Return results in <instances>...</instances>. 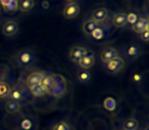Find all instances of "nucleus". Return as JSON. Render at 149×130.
<instances>
[{
    "instance_id": "nucleus-1",
    "label": "nucleus",
    "mask_w": 149,
    "mask_h": 130,
    "mask_svg": "<svg viewBox=\"0 0 149 130\" xmlns=\"http://www.w3.org/2000/svg\"><path fill=\"white\" fill-rule=\"evenodd\" d=\"M52 78V87L50 94L52 97L56 99H61L66 94V80L62 75L60 74H51Z\"/></svg>"
},
{
    "instance_id": "nucleus-2",
    "label": "nucleus",
    "mask_w": 149,
    "mask_h": 130,
    "mask_svg": "<svg viewBox=\"0 0 149 130\" xmlns=\"http://www.w3.org/2000/svg\"><path fill=\"white\" fill-rule=\"evenodd\" d=\"M17 64L22 67H29L36 62V57L34 53L29 49H24L17 54Z\"/></svg>"
},
{
    "instance_id": "nucleus-3",
    "label": "nucleus",
    "mask_w": 149,
    "mask_h": 130,
    "mask_svg": "<svg viewBox=\"0 0 149 130\" xmlns=\"http://www.w3.org/2000/svg\"><path fill=\"white\" fill-rule=\"evenodd\" d=\"M124 67H125V61L120 57H118L116 59L111 60L110 62H108V63H106V69H107L108 72L112 73V74L120 72L124 69Z\"/></svg>"
},
{
    "instance_id": "nucleus-4",
    "label": "nucleus",
    "mask_w": 149,
    "mask_h": 130,
    "mask_svg": "<svg viewBox=\"0 0 149 130\" xmlns=\"http://www.w3.org/2000/svg\"><path fill=\"white\" fill-rule=\"evenodd\" d=\"M77 63L79 64L82 69L87 70V69L91 68L94 65V63H95V57H94L93 52L90 51V50H87V53H86Z\"/></svg>"
},
{
    "instance_id": "nucleus-5",
    "label": "nucleus",
    "mask_w": 149,
    "mask_h": 130,
    "mask_svg": "<svg viewBox=\"0 0 149 130\" xmlns=\"http://www.w3.org/2000/svg\"><path fill=\"white\" fill-rule=\"evenodd\" d=\"M108 17V11L105 7H97V8L94 9V11L91 14L92 21H94L97 23H103L104 21L107 19Z\"/></svg>"
},
{
    "instance_id": "nucleus-6",
    "label": "nucleus",
    "mask_w": 149,
    "mask_h": 130,
    "mask_svg": "<svg viewBox=\"0 0 149 130\" xmlns=\"http://www.w3.org/2000/svg\"><path fill=\"white\" fill-rule=\"evenodd\" d=\"M80 13V5L77 2H70L63 9V17L65 19H74Z\"/></svg>"
},
{
    "instance_id": "nucleus-7",
    "label": "nucleus",
    "mask_w": 149,
    "mask_h": 130,
    "mask_svg": "<svg viewBox=\"0 0 149 130\" xmlns=\"http://www.w3.org/2000/svg\"><path fill=\"white\" fill-rule=\"evenodd\" d=\"M19 32V23L15 21H7L2 25V34L7 37L15 36Z\"/></svg>"
},
{
    "instance_id": "nucleus-8",
    "label": "nucleus",
    "mask_w": 149,
    "mask_h": 130,
    "mask_svg": "<svg viewBox=\"0 0 149 130\" xmlns=\"http://www.w3.org/2000/svg\"><path fill=\"white\" fill-rule=\"evenodd\" d=\"M118 57V51L113 47H106L101 52V55H100L101 61L104 62V63H108V62H110L111 60L116 59Z\"/></svg>"
},
{
    "instance_id": "nucleus-9",
    "label": "nucleus",
    "mask_w": 149,
    "mask_h": 130,
    "mask_svg": "<svg viewBox=\"0 0 149 130\" xmlns=\"http://www.w3.org/2000/svg\"><path fill=\"white\" fill-rule=\"evenodd\" d=\"M87 48L83 47V46H74L70 51V59L74 63H77L87 53Z\"/></svg>"
},
{
    "instance_id": "nucleus-10",
    "label": "nucleus",
    "mask_w": 149,
    "mask_h": 130,
    "mask_svg": "<svg viewBox=\"0 0 149 130\" xmlns=\"http://www.w3.org/2000/svg\"><path fill=\"white\" fill-rule=\"evenodd\" d=\"M148 19H145V17H139V19H137V21L134 23V25H132V30L134 33L136 34H139V35H141V34L143 33V32L147 31L148 30Z\"/></svg>"
},
{
    "instance_id": "nucleus-11",
    "label": "nucleus",
    "mask_w": 149,
    "mask_h": 130,
    "mask_svg": "<svg viewBox=\"0 0 149 130\" xmlns=\"http://www.w3.org/2000/svg\"><path fill=\"white\" fill-rule=\"evenodd\" d=\"M44 74H45V73L42 72V71H34V72L30 73L29 76L27 77V80H26L29 89L32 87H35V85H40L41 79H42V77L44 76Z\"/></svg>"
},
{
    "instance_id": "nucleus-12",
    "label": "nucleus",
    "mask_w": 149,
    "mask_h": 130,
    "mask_svg": "<svg viewBox=\"0 0 149 130\" xmlns=\"http://www.w3.org/2000/svg\"><path fill=\"white\" fill-rule=\"evenodd\" d=\"M99 25H100L99 23H95V21H92V19H88V21H86L85 23H83V25H82V31H83L84 35L90 36Z\"/></svg>"
},
{
    "instance_id": "nucleus-13",
    "label": "nucleus",
    "mask_w": 149,
    "mask_h": 130,
    "mask_svg": "<svg viewBox=\"0 0 149 130\" xmlns=\"http://www.w3.org/2000/svg\"><path fill=\"white\" fill-rule=\"evenodd\" d=\"M128 21H127V13L118 12L113 15L112 19V25L116 28H124L127 25Z\"/></svg>"
},
{
    "instance_id": "nucleus-14",
    "label": "nucleus",
    "mask_w": 149,
    "mask_h": 130,
    "mask_svg": "<svg viewBox=\"0 0 149 130\" xmlns=\"http://www.w3.org/2000/svg\"><path fill=\"white\" fill-rule=\"evenodd\" d=\"M35 6V0H19V10L22 12H29Z\"/></svg>"
},
{
    "instance_id": "nucleus-15",
    "label": "nucleus",
    "mask_w": 149,
    "mask_h": 130,
    "mask_svg": "<svg viewBox=\"0 0 149 130\" xmlns=\"http://www.w3.org/2000/svg\"><path fill=\"white\" fill-rule=\"evenodd\" d=\"M5 110L9 114H15L21 110V104L15 101H13V100H9L5 104Z\"/></svg>"
},
{
    "instance_id": "nucleus-16",
    "label": "nucleus",
    "mask_w": 149,
    "mask_h": 130,
    "mask_svg": "<svg viewBox=\"0 0 149 130\" xmlns=\"http://www.w3.org/2000/svg\"><path fill=\"white\" fill-rule=\"evenodd\" d=\"M9 97H10V100L17 102V103H21V102L25 101V95H24L23 91L17 89V87L11 89V91H10V94H9Z\"/></svg>"
},
{
    "instance_id": "nucleus-17",
    "label": "nucleus",
    "mask_w": 149,
    "mask_h": 130,
    "mask_svg": "<svg viewBox=\"0 0 149 130\" xmlns=\"http://www.w3.org/2000/svg\"><path fill=\"white\" fill-rule=\"evenodd\" d=\"M139 127V122L134 118H129L123 124L124 130H137Z\"/></svg>"
},
{
    "instance_id": "nucleus-18",
    "label": "nucleus",
    "mask_w": 149,
    "mask_h": 130,
    "mask_svg": "<svg viewBox=\"0 0 149 130\" xmlns=\"http://www.w3.org/2000/svg\"><path fill=\"white\" fill-rule=\"evenodd\" d=\"M11 91V87L5 81H0V99L9 97Z\"/></svg>"
},
{
    "instance_id": "nucleus-19",
    "label": "nucleus",
    "mask_w": 149,
    "mask_h": 130,
    "mask_svg": "<svg viewBox=\"0 0 149 130\" xmlns=\"http://www.w3.org/2000/svg\"><path fill=\"white\" fill-rule=\"evenodd\" d=\"M40 85L45 89V91H47V94H50L51 91V87H52V78H51V74H44V76L42 77L41 83Z\"/></svg>"
},
{
    "instance_id": "nucleus-20",
    "label": "nucleus",
    "mask_w": 149,
    "mask_h": 130,
    "mask_svg": "<svg viewBox=\"0 0 149 130\" xmlns=\"http://www.w3.org/2000/svg\"><path fill=\"white\" fill-rule=\"evenodd\" d=\"M127 55L130 59H136L140 55V48L137 45H131L127 49Z\"/></svg>"
},
{
    "instance_id": "nucleus-21",
    "label": "nucleus",
    "mask_w": 149,
    "mask_h": 130,
    "mask_svg": "<svg viewBox=\"0 0 149 130\" xmlns=\"http://www.w3.org/2000/svg\"><path fill=\"white\" fill-rule=\"evenodd\" d=\"M30 91H31L32 95L38 98L43 97V96H45L46 94H47V91H45V89H44L41 85H35V87H30Z\"/></svg>"
},
{
    "instance_id": "nucleus-22",
    "label": "nucleus",
    "mask_w": 149,
    "mask_h": 130,
    "mask_svg": "<svg viewBox=\"0 0 149 130\" xmlns=\"http://www.w3.org/2000/svg\"><path fill=\"white\" fill-rule=\"evenodd\" d=\"M78 79H79V81H81L83 83H88L91 79V73L88 70L82 69V70L78 71Z\"/></svg>"
},
{
    "instance_id": "nucleus-23",
    "label": "nucleus",
    "mask_w": 149,
    "mask_h": 130,
    "mask_svg": "<svg viewBox=\"0 0 149 130\" xmlns=\"http://www.w3.org/2000/svg\"><path fill=\"white\" fill-rule=\"evenodd\" d=\"M33 122L34 121L31 119V118L26 117V118H24V119L22 120L19 127H21L22 130H32V129H33V127H34Z\"/></svg>"
},
{
    "instance_id": "nucleus-24",
    "label": "nucleus",
    "mask_w": 149,
    "mask_h": 130,
    "mask_svg": "<svg viewBox=\"0 0 149 130\" xmlns=\"http://www.w3.org/2000/svg\"><path fill=\"white\" fill-rule=\"evenodd\" d=\"M105 34H106L105 29L99 25L90 36H91L94 40H102L104 38V36H105Z\"/></svg>"
},
{
    "instance_id": "nucleus-25",
    "label": "nucleus",
    "mask_w": 149,
    "mask_h": 130,
    "mask_svg": "<svg viewBox=\"0 0 149 130\" xmlns=\"http://www.w3.org/2000/svg\"><path fill=\"white\" fill-rule=\"evenodd\" d=\"M4 10L8 13H15L17 10H19V0H11L10 3L6 6L3 7Z\"/></svg>"
},
{
    "instance_id": "nucleus-26",
    "label": "nucleus",
    "mask_w": 149,
    "mask_h": 130,
    "mask_svg": "<svg viewBox=\"0 0 149 130\" xmlns=\"http://www.w3.org/2000/svg\"><path fill=\"white\" fill-rule=\"evenodd\" d=\"M103 106L108 111H114L116 108V102L113 98H106L103 102Z\"/></svg>"
},
{
    "instance_id": "nucleus-27",
    "label": "nucleus",
    "mask_w": 149,
    "mask_h": 130,
    "mask_svg": "<svg viewBox=\"0 0 149 130\" xmlns=\"http://www.w3.org/2000/svg\"><path fill=\"white\" fill-rule=\"evenodd\" d=\"M52 130H70V125L68 124V122L65 121H60L58 123H56L53 126V129Z\"/></svg>"
},
{
    "instance_id": "nucleus-28",
    "label": "nucleus",
    "mask_w": 149,
    "mask_h": 130,
    "mask_svg": "<svg viewBox=\"0 0 149 130\" xmlns=\"http://www.w3.org/2000/svg\"><path fill=\"white\" fill-rule=\"evenodd\" d=\"M138 19L139 15L136 12H130L127 14V21H128V23H131V25H134Z\"/></svg>"
},
{
    "instance_id": "nucleus-29",
    "label": "nucleus",
    "mask_w": 149,
    "mask_h": 130,
    "mask_svg": "<svg viewBox=\"0 0 149 130\" xmlns=\"http://www.w3.org/2000/svg\"><path fill=\"white\" fill-rule=\"evenodd\" d=\"M140 38H141V40H142L143 42L147 43V42H148V40H149V30L143 32V33L140 35Z\"/></svg>"
},
{
    "instance_id": "nucleus-30",
    "label": "nucleus",
    "mask_w": 149,
    "mask_h": 130,
    "mask_svg": "<svg viewBox=\"0 0 149 130\" xmlns=\"http://www.w3.org/2000/svg\"><path fill=\"white\" fill-rule=\"evenodd\" d=\"M133 80L135 81V83H139V81H141V79H142V76H141L139 73H135L134 75H133Z\"/></svg>"
},
{
    "instance_id": "nucleus-31",
    "label": "nucleus",
    "mask_w": 149,
    "mask_h": 130,
    "mask_svg": "<svg viewBox=\"0 0 149 130\" xmlns=\"http://www.w3.org/2000/svg\"><path fill=\"white\" fill-rule=\"evenodd\" d=\"M10 1L11 0H0V5H1V6H6L7 4H9V3H10Z\"/></svg>"
},
{
    "instance_id": "nucleus-32",
    "label": "nucleus",
    "mask_w": 149,
    "mask_h": 130,
    "mask_svg": "<svg viewBox=\"0 0 149 130\" xmlns=\"http://www.w3.org/2000/svg\"><path fill=\"white\" fill-rule=\"evenodd\" d=\"M42 6H43V8H45V9L49 8V2H48L47 0H46V1H43V2H42Z\"/></svg>"
},
{
    "instance_id": "nucleus-33",
    "label": "nucleus",
    "mask_w": 149,
    "mask_h": 130,
    "mask_svg": "<svg viewBox=\"0 0 149 130\" xmlns=\"http://www.w3.org/2000/svg\"><path fill=\"white\" fill-rule=\"evenodd\" d=\"M143 130H149V127H145V128H144V129H143Z\"/></svg>"
},
{
    "instance_id": "nucleus-34",
    "label": "nucleus",
    "mask_w": 149,
    "mask_h": 130,
    "mask_svg": "<svg viewBox=\"0 0 149 130\" xmlns=\"http://www.w3.org/2000/svg\"><path fill=\"white\" fill-rule=\"evenodd\" d=\"M65 1H68V2H72V0H65Z\"/></svg>"
},
{
    "instance_id": "nucleus-35",
    "label": "nucleus",
    "mask_w": 149,
    "mask_h": 130,
    "mask_svg": "<svg viewBox=\"0 0 149 130\" xmlns=\"http://www.w3.org/2000/svg\"><path fill=\"white\" fill-rule=\"evenodd\" d=\"M0 11H1V5H0Z\"/></svg>"
}]
</instances>
